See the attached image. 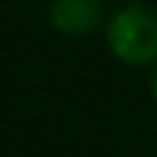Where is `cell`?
<instances>
[{"mask_svg": "<svg viewBox=\"0 0 157 157\" xmlns=\"http://www.w3.org/2000/svg\"><path fill=\"white\" fill-rule=\"evenodd\" d=\"M105 42L113 56L128 66L157 61V15L145 5L120 7L108 20Z\"/></svg>", "mask_w": 157, "mask_h": 157, "instance_id": "6da1fadb", "label": "cell"}, {"mask_svg": "<svg viewBox=\"0 0 157 157\" xmlns=\"http://www.w3.org/2000/svg\"><path fill=\"white\" fill-rule=\"evenodd\" d=\"M49 25L64 37L93 34L103 22L101 0H52L47 10Z\"/></svg>", "mask_w": 157, "mask_h": 157, "instance_id": "7a4b0ae2", "label": "cell"}, {"mask_svg": "<svg viewBox=\"0 0 157 157\" xmlns=\"http://www.w3.org/2000/svg\"><path fill=\"white\" fill-rule=\"evenodd\" d=\"M150 93H152V98H155V103H157V66H155V71H152V76H150Z\"/></svg>", "mask_w": 157, "mask_h": 157, "instance_id": "3957f363", "label": "cell"}]
</instances>
